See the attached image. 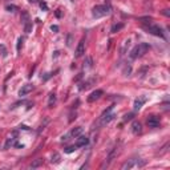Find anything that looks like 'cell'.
Wrapping results in <instances>:
<instances>
[{"mask_svg":"<svg viewBox=\"0 0 170 170\" xmlns=\"http://www.w3.org/2000/svg\"><path fill=\"white\" fill-rule=\"evenodd\" d=\"M149 49H150V45H149L148 43H140L138 45H136L130 51V59L136 60V59H138V57H142V56L146 53Z\"/></svg>","mask_w":170,"mask_h":170,"instance_id":"cell-1","label":"cell"},{"mask_svg":"<svg viewBox=\"0 0 170 170\" xmlns=\"http://www.w3.org/2000/svg\"><path fill=\"white\" fill-rule=\"evenodd\" d=\"M110 14V6L109 4H102V6H96L92 10V15L95 17H102Z\"/></svg>","mask_w":170,"mask_h":170,"instance_id":"cell-2","label":"cell"},{"mask_svg":"<svg viewBox=\"0 0 170 170\" xmlns=\"http://www.w3.org/2000/svg\"><path fill=\"white\" fill-rule=\"evenodd\" d=\"M145 29H146L149 33L154 35V36H158L161 39H165V33L162 31V28L158 27V25H154V24H149V25L145 27Z\"/></svg>","mask_w":170,"mask_h":170,"instance_id":"cell-3","label":"cell"},{"mask_svg":"<svg viewBox=\"0 0 170 170\" xmlns=\"http://www.w3.org/2000/svg\"><path fill=\"white\" fill-rule=\"evenodd\" d=\"M112 110H113V105H112V106H109L106 110H105L102 114H101V122H102V125L110 122V121L114 118V114L112 113Z\"/></svg>","mask_w":170,"mask_h":170,"instance_id":"cell-4","label":"cell"},{"mask_svg":"<svg viewBox=\"0 0 170 170\" xmlns=\"http://www.w3.org/2000/svg\"><path fill=\"white\" fill-rule=\"evenodd\" d=\"M146 124H148L149 128L156 129V128H158L160 125H161V120H160L158 116H154V114H153V116H149V117H148Z\"/></svg>","mask_w":170,"mask_h":170,"instance_id":"cell-5","label":"cell"},{"mask_svg":"<svg viewBox=\"0 0 170 170\" xmlns=\"http://www.w3.org/2000/svg\"><path fill=\"white\" fill-rule=\"evenodd\" d=\"M144 165H145V161H141V162H140V160L134 158V160H130L126 164H124L122 165V170H125V169H132V168H134V166L140 168V166H144Z\"/></svg>","mask_w":170,"mask_h":170,"instance_id":"cell-6","label":"cell"},{"mask_svg":"<svg viewBox=\"0 0 170 170\" xmlns=\"http://www.w3.org/2000/svg\"><path fill=\"white\" fill-rule=\"evenodd\" d=\"M104 95V92L101 91V89H96V91H93L91 95H89V97H88V102H95L96 100H99V99H101V96Z\"/></svg>","mask_w":170,"mask_h":170,"instance_id":"cell-7","label":"cell"},{"mask_svg":"<svg viewBox=\"0 0 170 170\" xmlns=\"http://www.w3.org/2000/svg\"><path fill=\"white\" fill-rule=\"evenodd\" d=\"M145 102H146V97H145V96H141V97H138V99H136L134 104H133V109H134V112L140 110Z\"/></svg>","mask_w":170,"mask_h":170,"instance_id":"cell-8","label":"cell"},{"mask_svg":"<svg viewBox=\"0 0 170 170\" xmlns=\"http://www.w3.org/2000/svg\"><path fill=\"white\" fill-rule=\"evenodd\" d=\"M84 53H85V40L83 39L79 43L77 48H76V53H75V56H76V57H81Z\"/></svg>","mask_w":170,"mask_h":170,"instance_id":"cell-9","label":"cell"},{"mask_svg":"<svg viewBox=\"0 0 170 170\" xmlns=\"http://www.w3.org/2000/svg\"><path fill=\"white\" fill-rule=\"evenodd\" d=\"M32 91H33V85H32V84L23 85V88L19 91V96H20V97H23V96L28 95V93H29V92H32Z\"/></svg>","mask_w":170,"mask_h":170,"instance_id":"cell-10","label":"cell"},{"mask_svg":"<svg viewBox=\"0 0 170 170\" xmlns=\"http://www.w3.org/2000/svg\"><path fill=\"white\" fill-rule=\"evenodd\" d=\"M132 132L134 136H138L141 132H142V125H141L138 121H134V122L132 124Z\"/></svg>","mask_w":170,"mask_h":170,"instance_id":"cell-11","label":"cell"},{"mask_svg":"<svg viewBox=\"0 0 170 170\" xmlns=\"http://www.w3.org/2000/svg\"><path fill=\"white\" fill-rule=\"evenodd\" d=\"M88 144H89L88 137L80 134L79 138H77V142H76V146H77V148H81V146H85V145H88Z\"/></svg>","mask_w":170,"mask_h":170,"instance_id":"cell-12","label":"cell"},{"mask_svg":"<svg viewBox=\"0 0 170 170\" xmlns=\"http://www.w3.org/2000/svg\"><path fill=\"white\" fill-rule=\"evenodd\" d=\"M118 153H120V150H118V148H114V149H113V152L110 153V154H109V157H108V161H106V164H105V165H106V166H108V165L109 164H110L112 162V161H113V158H114V157L117 156V154H118ZM105 165H104V166H105Z\"/></svg>","mask_w":170,"mask_h":170,"instance_id":"cell-13","label":"cell"},{"mask_svg":"<svg viewBox=\"0 0 170 170\" xmlns=\"http://www.w3.org/2000/svg\"><path fill=\"white\" fill-rule=\"evenodd\" d=\"M81 133H83V128L81 126H77V128L72 129V130L69 132V136L71 137H75V138H76V137H79Z\"/></svg>","mask_w":170,"mask_h":170,"instance_id":"cell-14","label":"cell"},{"mask_svg":"<svg viewBox=\"0 0 170 170\" xmlns=\"http://www.w3.org/2000/svg\"><path fill=\"white\" fill-rule=\"evenodd\" d=\"M55 102H56V95H55V93H51V95H49V102H48V106L52 108Z\"/></svg>","mask_w":170,"mask_h":170,"instance_id":"cell-15","label":"cell"},{"mask_svg":"<svg viewBox=\"0 0 170 170\" xmlns=\"http://www.w3.org/2000/svg\"><path fill=\"white\" fill-rule=\"evenodd\" d=\"M122 27H124V24H122V23H120V24H114V25L112 27V33H116V32H118Z\"/></svg>","mask_w":170,"mask_h":170,"instance_id":"cell-16","label":"cell"},{"mask_svg":"<svg viewBox=\"0 0 170 170\" xmlns=\"http://www.w3.org/2000/svg\"><path fill=\"white\" fill-rule=\"evenodd\" d=\"M51 162H52V164H59V162H60V154H59V153H55V154L52 156Z\"/></svg>","mask_w":170,"mask_h":170,"instance_id":"cell-17","label":"cell"},{"mask_svg":"<svg viewBox=\"0 0 170 170\" xmlns=\"http://www.w3.org/2000/svg\"><path fill=\"white\" fill-rule=\"evenodd\" d=\"M23 41H24V39L23 37H19L17 40V45H16V51L20 53V51H21V48H23Z\"/></svg>","mask_w":170,"mask_h":170,"instance_id":"cell-18","label":"cell"},{"mask_svg":"<svg viewBox=\"0 0 170 170\" xmlns=\"http://www.w3.org/2000/svg\"><path fill=\"white\" fill-rule=\"evenodd\" d=\"M15 140H16V138H11V137H10V138L7 140L6 145H4V149H8L10 146H12V145H14V142H15Z\"/></svg>","mask_w":170,"mask_h":170,"instance_id":"cell-19","label":"cell"},{"mask_svg":"<svg viewBox=\"0 0 170 170\" xmlns=\"http://www.w3.org/2000/svg\"><path fill=\"white\" fill-rule=\"evenodd\" d=\"M24 31H25V33H29V32L32 31V23H25Z\"/></svg>","mask_w":170,"mask_h":170,"instance_id":"cell-20","label":"cell"},{"mask_svg":"<svg viewBox=\"0 0 170 170\" xmlns=\"http://www.w3.org/2000/svg\"><path fill=\"white\" fill-rule=\"evenodd\" d=\"M76 148H77L76 145H75V146H69V148H67L64 152H65V153H73V152L76 150Z\"/></svg>","mask_w":170,"mask_h":170,"instance_id":"cell-21","label":"cell"},{"mask_svg":"<svg viewBox=\"0 0 170 170\" xmlns=\"http://www.w3.org/2000/svg\"><path fill=\"white\" fill-rule=\"evenodd\" d=\"M133 113H129V114H125V117H124V121H129V120H132L133 118Z\"/></svg>","mask_w":170,"mask_h":170,"instance_id":"cell-22","label":"cell"},{"mask_svg":"<svg viewBox=\"0 0 170 170\" xmlns=\"http://www.w3.org/2000/svg\"><path fill=\"white\" fill-rule=\"evenodd\" d=\"M40 7H41V10H44V11L48 10V6H47L45 2H40Z\"/></svg>","mask_w":170,"mask_h":170,"instance_id":"cell-23","label":"cell"},{"mask_svg":"<svg viewBox=\"0 0 170 170\" xmlns=\"http://www.w3.org/2000/svg\"><path fill=\"white\" fill-rule=\"evenodd\" d=\"M7 10L11 11V12H14L15 10H17V7H16V6H7Z\"/></svg>","mask_w":170,"mask_h":170,"instance_id":"cell-24","label":"cell"},{"mask_svg":"<svg viewBox=\"0 0 170 170\" xmlns=\"http://www.w3.org/2000/svg\"><path fill=\"white\" fill-rule=\"evenodd\" d=\"M40 164H41V160H39V161H36L35 164H32L31 168H36V166H37V165H40Z\"/></svg>","mask_w":170,"mask_h":170,"instance_id":"cell-25","label":"cell"},{"mask_svg":"<svg viewBox=\"0 0 170 170\" xmlns=\"http://www.w3.org/2000/svg\"><path fill=\"white\" fill-rule=\"evenodd\" d=\"M51 29L53 31V32H59V27H57V25H52V27H51Z\"/></svg>","mask_w":170,"mask_h":170,"instance_id":"cell-26","label":"cell"},{"mask_svg":"<svg viewBox=\"0 0 170 170\" xmlns=\"http://www.w3.org/2000/svg\"><path fill=\"white\" fill-rule=\"evenodd\" d=\"M164 15H166V16H169L170 14H169V10H164V12H162Z\"/></svg>","mask_w":170,"mask_h":170,"instance_id":"cell-27","label":"cell"},{"mask_svg":"<svg viewBox=\"0 0 170 170\" xmlns=\"http://www.w3.org/2000/svg\"><path fill=\"white\" fill-rule=\"evenodd\" d=\"M31 3H37V0H29Z\"/></svg>","mask_w":170,"mask_h":170,"instance_id":"cell-28","label":"cell"}]
</instances>
